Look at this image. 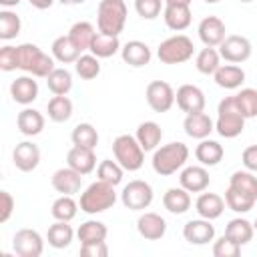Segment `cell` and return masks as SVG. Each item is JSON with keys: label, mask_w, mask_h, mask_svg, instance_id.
<instances>
[{"label": "cell", "mask_w": 257, "mask_h": 257, "mask_svg": "<svg viewBox=\"0 0 257 257\" xmlns=\"http://www.w3.org/2000/svg\"><path fill=\"white\" fill-rule=\"evenodd\" d=\"M225 151H223V145L217 143V141H211V139H203L197 149H195V157L197 161L203 165V167H215L221 163Z\"/></svg>", "instance_id": "cell-28"}, {"label": "cell", "mask_w": 257, "mask_h": 257, "mask_svg": "<svg viewBox=\"0 0 257 257\" xmlns=\"http://www.w3.org/2000/svg\"><path fill=\"white\" fill-rule=\"evenodd\" d=\"M239 2H253V0H239Z\"/></svg>", "instance_id": "cell-59"}, {"label": "cell", "mask_w": 257, "mask_h": 257, "mask_svg": "<svg viewBox=\"0 0 257 257\" xmlns=\"http://www.w3.org/2000/svg\"><path fill=\"white\" fill-rule=\"evenodd\" d=\"M183 237L191 245H207L215 237V227L209 219H191L183 227Z\"/></svg>", "instance_id": "cell-15"}, {"label": "cell", "mask_w": 257, "mask_h": 257, "mask_svg": "<svg viewBox=\"0 0 257 257\" xmlns=\"http://www.w3.org/2000/svg\"><path fill=\"white\" fill-rule=\"evenodd\" d=\"M0 68L4 72H10V70H16L18 68V46H2L0 48Z\"/></svg>", "instance_id": "cell-49"}, {"label": "cell", "mask_w": 257, "mask_h": 257, "mask_svg": "<svg viewBox=\"0 0 257 257\" xmlns=\"http://www.w3.org/2000/svg\"><path fill=\"white\" fill-rule=\"evenodd\" d=\"M20 0H0V4L4 6V8H10V6H16Z\"/></svg>", "instance_id": "cell-56"}, {"label": "cell", "mask_w": 257, "mask_h": 257, "mask_svg": "<svg viewBox=\"0 0 257 257\" xmlns=\"http://www.w3.org/2000/svg\"><path fill=\"white\" fill-rule=\"evenodd\" d=\"M253 231H255L253 223L247 221V219H243V217L231 219V221L227 223V227H225V235L231 237L233 241H237L241 247L247 245V243L253 239Z\"/></svg>", "instance_id": "cell-32"}, {"label": "cell", "mask_w": 257, "mask_h": 257, "mask_svg": "<svg viewBox=\"0 0 257 257\" xmlns=\"http://www.w3.org/2000/svg\"><path fill=\"white\" fill-rule=\"evenodd\" d=\"M183 128H185V133H187L191 139L203 141V139H207V137L215 131V124H213L211 116H209L205 110H201V112L187 114L185 120H183Z\"/></svg>", "instance_id": "cell-20"}, {"label": "cell", "mask_w": 257, "mask_h": 257, "mask_svg": "<svg viewBox=\"0 0 257 257\" xmlns=\"http://www.w3.org/2000/svg\"><path fill=\"white\" fill-rule=\"evenodd\" d=\"M66 163L70 169H74L76 173L80 175H88L94 171L96 167V155H94V149H86V147H78L74 145L68 155H66Z\"/></svg>", "instance_id": "cell-21"}, {"label": "cell", "mask_w": 257, "mask_h": 257, "mask_svg": "<svg viewBox=\"0 0 257 257\" xmlns=\"http://www.w3.org/2000/svg\"><path fill=\"white\" fill-rule=\"evenodd\" d=\"M189 159V147L181 141H173L169 145L157 147L153 153V171L161 177H171L175 175L179 169H183V165Z\"/></svg>", "instance_id": "cell-1"}, {"label": "cell", "mask_w": 257, "mask_h": 257, "mask_svg": "<svg viewBox=\"0 0 257 257\" xmlns=\"http://www.w3.org/2000/svg\"><path fill=\"white\" fill-rule=\"evenodd\" d=\"M74 70L80 78L92 80L100 74V58L94 54H80L78 60L74 62Z\"/></svg>", "instance_id": "cell-42"}, {"label": "cell", "mask_w": 257, "mask_h": 257, "mask_svg": "<svg viewBox=\"0 0 257 257\" xmlns=\"http://www.w3.org/2000/svg\"><path fill=\"white\" fill-rule=\"evenodd\" d=\"M122 173H124V169L120 167V163L114 159H104V161H100V165H98V169H96V177L100 179V181H104V183H110V185H118L120 181H122Z\"/></svg>", "instance_id": "cell-45"}, {"label": "cell", "mask_w": 257, "mask_h": 257, "mask_svg": "<svg viewBox=\"0 0 257 257\" xmlns=\"http://www.w3.org/2000/svg\"><path fill=\"white\" fill-rule=\"evenodd\" d=\"M12 249L18 257H40L44 251V239L34 229H18L12 239Z\"/></svg>", "instance_id": "cell-9"}, {"label": "cell", "mask_w": 257, "mask_h": 257, "mask_svg": "<svg viewBox=\"0 0 257 257\" xmlns=\"http://www.w3.org/2000/svg\"><path fill=\"white\" fill-rule=\"evenodd\" d=\"M120 201L128 211H145L153 203V187L143 179H135L124 185Z\"/></svg>", "instance_id": "cell-8"}, {"label": "cell", "mask_w": 257, "mask_h": 257, "mask_svg": "<svg viewBox=\"0 0 257 257\" xmlns=\"http://www.w3.org/2000/svg\"><path fill=\"white\" fill-rule=\"evenodd\" d=\"M255 203L257 201L253 197H249L241 191H235L233 187H227V191H225V205L235 213H247L253 209Z\"/></svg>", "instance_id": "cell-43"}, {"label": "cell", "mask_w": 257, "mask_h": 257, "mask_svg": "<svg viewBox=\"0 0 257 257\" xmlns=\"http://www.w3.org/2000/svg\"><path fill=\"white\" fill-rule=\"evenodd\" d=\"M175 102L187 114L201 112V110H205V104H207L205 92L199 86H195V84H183V86H179L177 92H175Z\"/></svg>", "instance_id": "cell-12"}, {"label": "cell", "mask_w": 257, "mask_h": 257, "mask_svg": "<svg viewBox=\"0 0 257 257\" xmlns=\"http://www.w3.org/2000/svg\"><path fill=\"white\" fill-rule=\"evenodd\" d=\"M137 231L147 241H159L167 233V221L159 213H143L137 221Z\"/></svg>", "instance_id": "cell-16"}, {"label": "cell", "mask_w": 257, "mask_h": 257, "mask_svg": "<svg viewBox=\"0 0 257 257\" xmlns=\"http://www.w3.org/2000/svg\"><path fill=\"white\" fill-rule=\"evenodd\" d=\"M46 110H48V118L52 122H66L72 116V100L66 94H54L48 100Z\"/></svg>", "instance_id": "cell-33"}, {"label": "cell", "mask_w": 257, "mask_h": 257, "mask_svg": "<svg viewBox=\"0 0 257 257\" xmlns=\"http://www.w3.org/2000/svg\"><path fill=\"white\" fill-rule=\"evenodd\" d=\"M195 66H197V70L201 72V74H215L217 72V68L221 66V54H219V50L215 48V46H205L199 54H197V58H195Z\"/></svg>", "instance_id": "cell-37"}, {"label": "cell", "mask_w": 257, "mask_h": 257, "mask_svg": "<svg viewBox=\"0 0 257 257\" xmlns=\"http://www.w3.org/2000/svg\"><path fill=\"white\" fill-rule=\"evenodd\" d=\"M195 211L203 219H209V221L219 219L223 215V211H225V199L221 195H217V193H205L203 191L199 195V199L195 201Z\"/></svg>", "instance_id": "cell-23"}, {"label": "cell", "mask_w": 257, "mask_h": 257, "mask_svg": "<svg viewBox=\"0 0 257 257\" xmlns=\"http://www.w3.org/2000/svg\"><path fill=\"white\" fill-rule=\"evenodd\" d=\"M147 102L155 112H167L175 104V90L167 80H153L145 90Z\"/></svg>", "instance_id": "cell-10"}, {"label": "cell", "mask_w": 257, "mask_h": 257, "mask_svg": "<svg viewBox=\"0 0 257 257\" xmlns=\"http://www.w3.org/2000/svg\"><path fill=\"white\" fill-rule=\"evenodd\" d=\"M235 102L245 118L257 116V88H241L235 94Z\"/></svg>", "instance_id": "cell-46"}, {"label": "cell", "mask_w": 257, "mask_h": 257, "mask_svg": "<svg viewBox=\"0 0 257 257\" xmlns=\"http://www.w3.org/2000/svg\"><path fill=\"white\" fill-rule=\"evenodd\" d=\"M239 253H241V245L227 235L219 237L213 243V255L215 257H239Z\"/></svg>", "instance_id": "cell-47"}, {"label": "cell", "mask_w": 257, "mask_h": 257, "mask_svg": "<svg viewBox=\"0 0 257 257\" xmlns=\"http://www.w3.org/2000/svg\"><path fill=\"white\" fill-rule=\"evenodd\" d=\"M0 223H6L14 213V197L8 191H0Z\"/></svg>", "instance_id": "cell-51"}, {"label": "cell", "mask_w": 257, "mask_h": 257, "mask_svg": "<svg viewBox=\"0 0 257 257\" xmlns=\"http://www.w3.org/2000/svg\"><path fill=\"white\" fill-rule=\"evenodd\" d=\"M72 237H74V231L72 227L68 225V221H56L48 227L46 231V241L50 247L54 249H64L72 243Z\"/></svg>", "instance_id": "cell-31"}, {"label": "cell", "mask_w": 257, "mask_h": 257, "mask_svg": "<svg viewBox=\"0 0 257 257\" xmlns=\"http://www.w3.org/2000/svg\"><path fill=\"white\" fill-rule=\"evenodd\" d=\"M28 2H30V6H34L38 10H46V8H50L54 4V0H28Z\"/></svg>", "instance_id": "cell-53"}, {"label": "cell", "mask_w": 257, "mask_h": 257, "mask_svg": "<svg viewBox=\"0 0 257 257\" xmlns=\"http://www.w3.org/2000/svg\"><path fill=\"white\" fill-rule=\"evenodd\" d=\"M179 183L189 193H203V191H207V187L211 183V177H209V171L203 165H191V167H185L181 171Z\"/></svg>", "instance_id": "cell-14"}, {"label": "cell", "mask_w": 257, "mask_h": 257, "mask_svg": "<svg viewBox=\"0 0 257 257\" xmlns=\"http://www.w3.org/2000/svg\"><path fill=\"white\" fill-rule=\"evenodd\" d=\"M163 18H165V24L175 30V32H181L185 28H189L191 20H193V12H191V6H181V4H165L163 8Z\"/></svg>", "instance_id": "cell-24"}, {"label": "cell", "mask_w": 257, "mask_h": 257, "mask_svg": "<svg viewBox=\"0 0 257 257\" xmlns=\"http://www.w3.org/2000/svg\"><path fill=\"white\" fill-rule=\"evenodd\" d=\"M50 48H52V56H54L58 62H62V64L76 62L78 56H80V50L72 44V40L68 38V34H66V36H58V38L52 42Z\"/></svg>", "instance_id": "cell-35"}, {"label": "cell", "mask_w": 257, "mask_h": 257, "mask_svg": "<svg viewBox=\"0 0 257 257\" xmlns=\"http://www.w3.org/2000/svg\"><path fill=\"white\" fill-rule=\"evenodd\" d=\"M50 183H52V189H54L56 193H60V195H74V193L80 191L82 175L76 173V171L70 169V167H62V169L54 171Z\"/></svg>", "instance_id": "cell-18"}, {"label": "cell", "mask_w": 257, "mask_h": 257, "mask_svg": "<svg viewBox=\"0 0 257 257\" xmlns=\"http://www.w3.org/2000/svg\"><path fill=\"white\" fill-rule=\"evenodd\" d=\"M137 141L139 145L143 147V151H155L159 145H161V139H163V128L155 122V120H145L139 124L137 128Z\"/></svg>", "instance_id": "cell-29"}, {"label": "cell", "mask_w": 257, "mask_h": 257, "mask_svg": "<svg viewBox=\"0 0 257 257\" xmlns=\"http://www.w3.org/2000/svg\"><path fill=\"white\" fill-rule=\"evenodd\" d=\"M108 235V229L102 221H96V219H90V221H84L78 231H76V237L80 243H94V241H104Z\"/></svg>", "instance_id": "cell-36"}, {"label": "cell", "mask_w": 257, "mask_h": 257, "mask_svg": "<svg viewBox=\"0 0 257 257\" xmlns=\"http://www.w3.org/2000/svg\"><path fill=\"white\" fill-rule=\"evenodd\" d=\"M251 42L249 38L241 36V34H229L225 36V40L219 44V54L221 58H225L231 64H241L251 56Z\"/></svg>", "instance_id": "cell-11"}, {"label": "cell", "mask_w": 257, "mask_h": 257, "mask_svg": "<svg viewBox=\"0 0 257 257\" xmlns=\"http://www.w3.org/2000/svg\"><path fill=\"white\" fill-rule=\"evenodd\" d=\"M199 38L205 46H219L225 40V22L219 16H205L199 24Z\"/></svg>", "instance_id": "cell-17"}, {"label": "cell", "mask_w": 257, "mask_h": 257, "mask_svg": "<svg viewBox=\"0 0 257 257\" xmlns=\"http://www.w3.org/2000/svg\"><path fill=\"white\" fill-rule=\"evenodd\" d=\"M213 78H215L217 86H221L225 90H235L245 82V70L241 66L229 62V64H221L217 68V72L213 74Z\"/></svg>", "instance_id": "cell-25"}, {"label": "cell", "mask_w": 257, "mask_h": 257, "mask_svg": "<svg viewBox=\"0 0 257 257\" xmlns=\"http://www.w3.org/2000/svg\"><path fill=\"white\" fill-rule=\"evenodd\" d=\"M78 203L72 199V195H60L52 207H50V215L56 219V221H72L78 213Z\"/></svg>", "instance_id": "cell-38"}, {"label": "cell", "mask_w": 257, "mask_h": 257, "mask_svg": "<svg viewBox=\"0 0 257 257\" xmlns=\"http://www.w3.org/2000/svg\"><path fill=\"white\" fill-rule=\"evenodd\" d=\"M241 161H243V167H245L247 171L257 173V145H249V147L243 151Z\"/></svg>", "instance_id": "cell-52"}, {"label": "cell", "mask_w": 257, "mask_h": 257, "mask_svg": "<svg viewBox=\"0 0 257 257\" xmlns=\"http://www.w3.org/2000/svg\"><path fill=\"white\" fill-rule=\"evenodd\" d=\"M46 84L52 94H68V90L72 88V74L66 68H54L46 76Z\"/></svg>", "instance_id": "cell-40"}, {"label": "cell", "mask_w": 257, "mask_h": 257, "mask_svg": "<svg viewBox=\"0 0 257 257\" xmlns=\"http://www.w3.org/2000/svg\"><path fill=\"white\" fill-rule=\"evenodd\" d=\"M36 76H28V74H24V76H18L16 80H12V84H10V96H12V100L14 102H18V104H30V102H34L36 98H38V82L34 80Z\"/></svg>", "instance_id": "cell-19"}, {"label": "cell", "mask_w": 257, "mask_h": 257, "mask_svg": "<svg viewBox=\"0 0 257 257\" xmlns=\"http://www.w3.org/2000/svg\"><path fill=\"white\" fill-rule=\"evenodd\" d=\"M94 34H96V32H94V26H92L90 22H86V20H80V22L72 24L70 30H68V38L72 40V44H74L80 52H84V50L90 48V42H92Z\"/></svg>", "instance_id": "cell-34"}, {"label": "cell", "mask_w": 257, "mask_h": 257, "mask_svg": "<svg viewBox=\"0 0 257 257\" xmlns=\"http://www.w3.org/2000/svg\"><path fill=\"white\" fill-rule=\"evenodd\" d=\"M72 145H78V147H86V149H94L98 145V133L96 128L90 124V122H80L72 128Z\"/></svg>", "instance_id": "cell-41"}, {"label": "cell", "mask_w": 257, "mask_h": 257, "mask_svg": "<svg viewBox=\"0 0 257 257\" xmlns=\"http://www.w3.org/2000/svg\"><path fill=\"white\" fill-rule=\"evenodd\" d=\"M120 56L122 60L128 64V66H135V68H141V66H147L153 58V52L149 48V44L141 42V40H128L122 48H120Z\"/></svg>", "instance_id": "cell-22"}, {"label": "cell", "mask_w": 257, "mask_h": 257, "mask_svg": "<svg viewBox=\"0 0 257 257\" xmlns=\"http://www.w3.org/2000/svg\"><path fill=\"white\" fill-rule=\"evenodd\" d=\"M163 2L165 0H135V10L141 18L145 20H153L161 14L163 10Z\"/></svg>", "instance_id": "cell-48"}, {"label": "cell", "mask_w": 257, "mask_h": 257, "mask_svg": "<svg viewBox=\"0 0 257 257\" xmlns=\"http://www.w3.org/2000/svg\"><path fill=\"white\" fill-rule=\"evenodd\" d=\"M80 255L82 257H106L108 255V245H106V241L80 243Z\"/></svg>", "instance_id": "cell-50"}, {"label": "cell", "mask_w": 257, "mask_h": 257, "mask_svg": "<svg viewBox=\"0 0 257 257\" xmlns=\"http://www.w3.org/2000/svg\"><path fill=\"white\" fill-rule=\"evenodd\" d=\"M22 22L20 16L12 10H2L0 12V38L2 40H12L20 34Z\"/></svg>", "instance_id": "cell-44"}, {"label": "cell", "mask_w": 257, "mask_h": 257, "mask_svg": "<svg viewBox=\"0 0 257 257\" xmlns=\"http://www.w3.org/2000/svg\"><path fill=\"white\" fill-rule=\"evenodd\" d=\"M120 42H118V36H108V34H102V32H96L92 42H90V54L98 56V58H110L114 56L118 50H120Z\"/></svg>", "instance_id": "cell-30"}, {"label": "cell", "mask_w": 257, "mask_h": 257, "mask_svg": "<svg viewBox=\"0 0 257 257\" xmlns=\"http://www.w3.org/2000/svg\"><path fill=\"white\" fill-rule=\"evenodd\" d=\"M193 0H165V4H181V6H191Z\"/></svg>", "instance_id": "cell-54"}, {"label": "cell", "mask_w": 257, "mask_h": 257, "mask_svg": "<svg viewBox=\"0 0 257 257\" xmlns=\"http://www.w3.org/2000/svg\"><path fill=\"white\" fill-rule=\"evenodd\" d=\"M253 227H255V229H257V219H255V223H253Z\"/></svg>", "instance_id": "cell-58"}, {"label": "cell", "mask_w": 257, "mask_h": 257, "mask_svg": "<svg viewBox=\"0 0 257 257\" xmlns=\"http://www.w3.org/2000/svg\"><path fill=\"white\" fill-rule=\"evenodd\" d=\"M229 187H233L235 191H241L257 201V177L253 175V171H247V169L235 171L229 179Z\"/></svg>", "instance_id": "cell-39"}, {"label": "cell", "mask_w": 257, "mask_h": 257, "mask_svg": "<svg viewBox=\"0 0 257 257\" xmlns=\"http://www.w3.org/2000/svg\"><path fill=\"white\" fill-rule=\"evenodd\" d=\"M112 153L114 159L120 163V167L124 171H139L145 163V151L139 145L137 137L133 135H118L112 141Z\"/></svg>", "instance_id": "cell-6"}, {"label": "cell", "mask_w": 257, "mask_h": 257, "mask_svg": "<svg viewBox=\"0 0 257 257\" xmlns=\"http://www.w3.org/2000/svg\"><path fill=\"white\" fill-rule=\"evenodd\" d=\"M116 203V191L114 185L104 183V181H94L90 183L84 193L80 195V211L88 213V215H96V213H104L106 209H110Z\"/></svg>", "instance_id": "cell-4"}, {"label": "cell", "mask_w": 257, "mask_h": 257, "mask_svg": "<svg viewBox=\"0 0 257 257\" xmlns=\"http://www.w3.org/2000/svg\"><path fill=\"white\" fill-rule=\"evenodd\" d=\"M16 126L24 137H36L44 128V116L36 108H24L16 116Z\"/></svg>", "instance_id": "cell-26"}, {"label": "cell", "mask_w": 257, "mask_h": 257, "mask_svg": "<svg viewBox=\"0 0 257 257\" xmlns=\"http://www.w3.org/2000/svg\"><path fill=\"white\" fill-rule=\"evenodd\" d=\"M193 52H195L193 40L185 34H175L163 40L157 48V56L163 64H183L193 58Z\"/></svg>", "instance_id": "cell-7"}, {"label": "cell", "mask_w": 257, "mask_h": 257, "mask_svg": "<svg viewBox=\"0 0 257 257\" xmlns=\"http://www.w3.org/2000/svg\"><path fill=\"white\" fill-rule=\"evenodd\" d=\"M60 4H64V6H76V4H82L84 0H58Z\"/></svg>", "instance_id": "cell-55"}, {"label": "cell", "mask_w": 257, "mask_h": 257, "mask_svg": "<svg viewBox=\"0 0 257 257\" xmlns=\"http://www.w3.org/2000/svg\"><path fill=\"white\" fill-rule=\"evenodd\" d=\"M12 161H14V167L22 173H30L38 167L40 163V149L32 143V141H22L14 147L12 151Z\"/></svg>", "instance_id": "cell-13"}, {"label": "cell", "mask_w": 257, "mask_h": 257, "mask_svg": "<svg viewBox=\"0 0 257 257\" xmlns=\"http://www.w3.org/2000/svg\"><path fill=\"white\" fill-rule=\"evenodd\" d=\"M54 68V56H48L36 44L24 42L18 46V70H24L36 78H46Z\"/></svg>", "instance_id": "cell-3"}, {"label": "cell", "mask_w": 257, "mask_h": 257, "mask_svg": "<svg viewBox=\"0 0 257 257\" xmlns=\"http://www.w3.org/2000/svg\"><path fill=\"white\" fill-rule=\"evenodd\" d=\"M245 128V116L241 114L237 102H235V94L233 96H225L219 106H217V120H215V131L223 137V139H235L243 133Z\"/></svg>", "instance_id": "cell-5"}, {"label": "cell", "mask_w": 257, "mask_h": 257, "mask_svg": "<svg viewBox=\"0 0 257 257\" xmlns=\"http://www.w3.org/2000/svg\"><path fill=\"white\" fill-rule=\"evenodd\" d=\"M203 2H207V4H217L219 0H203Z\"/></svg>", "instance_id": "cell-57"}, {"label": "cell", "mask_w": 257, "mask_h": 257, "mask_svg": "<svg viewBox=\"0 0 257 257\" xmlns=\"http://www.w3.org/2000/svg\"><path fill=\"white\" fill-rule=\"evenodd\" d=\"M163 205L173 215H183L191 209V195L183 187H171L163 195Z\"/></svg>", "instance_id": "cell-27"}, {"label": "cell", "mask_w": 257, "mask_h": 257, "mask_svg": "<svg viewBox=\"0 0 257 257\" xmlns=\"http://www.w3.org/2000/svg\"><path fill=\"white\" fill-rule=\"evenodd\" d=\"M126 4L124 0H100L96 10V26L98 32L108 36H118L126 24Z\"/></svg>", "instance_id": "cell-2"}]
</instances>
